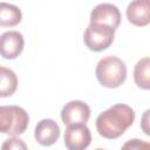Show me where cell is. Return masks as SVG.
<instances>
[{
  "instance_id": "obj_1",
  "label": "cell",
  "mask_w": 150,
  "mask_h": 150,
  "mask_svg": "<svg viewBox=\"0 0 150 150\" xmlns=\"http://www.w3.org/2000/svg\"><path fill=\"white\" fill-rule=\"evenodd\" d=\"M135 121V111L131 107L120 103L101 112L96 118L98 134L108 139L122 136Z\"/></svg>"
},
{
  "instance_id": "obj_2",
  "label": "cell",
  "mask_w": 150,
  "mask_h": 150,
  "mask_svg": "<svg viewBox=\"0 0 150 150\" xmlns=\"http://www.w3.org/2000/svg\"><path fill=\"white\" fill-rule=\"evenodd\" d=\"M97 81L105 88H117L127 79V66L117 56H105L101 59L95 69Z\"/></svg>"
},
{
  "instance_id": "obj_3",
  "label": "cell",
  "mask_w": 150,
  "mask_h": 150,
  "mask_svg": "<svg viewBox=\"0 0 150 150\" xmlns=\"http://www.w3.org/2000/svg\"><path fill=\"white\" fill-rule=\"evenodd\" d=\"M27 111L19 105H0V132L9 136L23 134L28 127Z\"/></svg>"
},
{
  "instance_id": "obj_4",
  "label": "cell",
  "mask_w": 150,
  "mask_h": 150,
  "mask_svg": "<svg viewBox=\"0 0 150 150\" xmlns=\"http://www.w3.org/2000/svg\"><path fill=\"white\" fill-rule=\"evenodd\" d=\"M115 30L114 28L102 25V23H93L87 27L83 36L84 45L94 52H102L107 49L114 41L115 38Z\"/></svg>"
},
{
  "instance_id": "obj_5",
  "label": "cell",
  "mask_w": 150,
  "mask_h": 150,
  "mask_svg": "<svg viewBox=\"0 0 150 150\" xmlns=\"http://www.w3.org/2000/svg\"><path fill=\"white\" fill-rule=\"evenodd\" d=\"M91 142V134L89 128L81 124L67 125L64 131V145L69 150H83L89 146Z\"/></svg>"
},
{
  "instance_id": "obj_6",
  "label": "cell",
  "mask_w": 150,
  "mask_h": 150,
  "mask_svg": "<svg viewBox=\"0 0 150 150\" xmlns=\"http://www.w3.org/2000/svg\"><path fill=\"white\" fill-rule=\"evenodd\" d=\"M90 117V108L87 103L74 100L62 108L61 110V120L64 125L70 124H86Z\"/></svg>"
},
{
  "instance_id": "obj_7",
  "label": "cell",
  "mask_w": 150,
  "mask_h": 150,
  "mask_svg": "<svg viewBox=\"0 0 150 150\" xmlns=\"http://www.w3.org/2000/svg\"><path fill=\"white\" fill-rule=\"evenodd\" d=\"M90 22L107 25L116 29L121 23V13L117 6L112 4H100L90 13Z\"/></svg>"
},
{
  "instance_id": "obj_8",
  "label": "cell",
  "mask_w": 150,
  "mask_h": 150,
  "mask_svg": "<svg viewBox=\"0 0 150 150\" xmlns=\"http://www.w3.org/2000/svg\"><path fill=\"white\" fill-rule=\"evenodd\" d=\"M25 40L16 30L5 32L0 36V55L7 60L16 59L23 50Z\"/></svg>"
},
{
  "instance_id": "obj_9",
  "label": "cell",
  "mask_w": 150,
  "mask_h": 150,
  "mask_svg": "<svg viewBox=\"0 0 150 150\" xmlns=\"http://www.w3.org/2000/svg\"><path fill=\"white\" fill-rule=\"evenodd\" d=\"M34 137L40 145H53L60 137V128L54 120L43 118L36 124L34 130Z\"/></svg>"
},
{
  "instance_id": "obj_10",
  "label": "cell",
  "mask_w": 150,
  "mask_h": 150,
  "mask_svg": "<svg viewBox=\"0 0 150 150\" xmlns=\"http://www.w3.org/2000/svg\"><path fill=\"white\" fill-rule=\"evenodd\" d=\"M127 18L130 23L137 27H144L150 22V1L134 0L128 5Z\"/></svg>"
},
{
  "instance_id": "obj_11",
  "label": "cell",
  "mask_w": 150,
  "mask_h": 150,
  "mask_svg": "<svg viewBox=\"0 0 150 150\" xmlns=\"http://www.w3.org/2000/svg\"><path fill=\"white\" fill-rule=\"evenodd\" d=\"M22 19V13L19 7L7 2H0V26L14 27Z\"/></svg>"
},
{
  "instance_id": "obj_12",
  "label": "cell",
  "mask_w": 150,
  "mask_h": 150,
  "mask_svg": "<svg viewBox=\"0 0 150 150\" xmlns=\"http://www.w3.org/2000/svg\"><path fill=\"white\" fill-rule=\"evenodd\" d=\"M18 88L16 74L6 67L0 66V97L12 96Z\"/></svg>"
},
{
  "instance_id": "obj_13",
  "label": "cell",
  "mask_w": 150,
  "mask_h": 150,
  "mask_svg": "<svg viewBox=\"0 0 150 150\" xmlns=\"http://www.w3.org/2000/svg\"><path fill=\"white\" fill-rule=\"evenodd\" d=\"M134 80L137 87L148 90L150 88V59H141L134 68Z\"/></svg>"
},
{
  "instance_id": "obj_14",
  "label": "cell",
  "mask_w": 150,
  "mask_h": 150,
  "mask_svg": "<svg viewBox=\"0 0 150 150\" xmlns=\"http://www.w3.org/2000/svg\"><path fill=\"white\" fill-rule=\"evenodd\" d=\"M2 149H27V145L15 136H12V138H8L1 146Z\"/></svg>"
},
{
  "instance_id": "obj_15",
  "label": "cell",
  "mask_w": 150,
  "mask_h": 150,
  "mask_svg": "<svg viewBox=\"0 0 150 150\" xmlns=\"http://www.w3.org/2000/svg\"><path fill=\"white\" fill-rule=\"evenodd\" d=\"M149 146V144H146V143H139V139H131L130 142H128V143H125L124 145H123V148H128V146H130V148H141V146Z\"/></svg>"
}]
</instances>
